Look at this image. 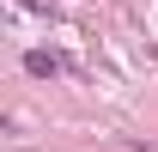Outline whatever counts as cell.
Segmentation results:
<instances>
[{"label": "cell", "mask_w": 158, "mask_h": 152, "mask_svg": "<svg viewBox=\"0 0 158 152\" xmlns=\"http://www.w3.org/2000/svg\"><path fill=\"white\" fill-rule=\"evenodd\" d=\"M24 73H37V79H55V73H61V55H49V49H31V55H24Z\"/></svg>", "instance_id": "6da1fadb"}]
</instances>
